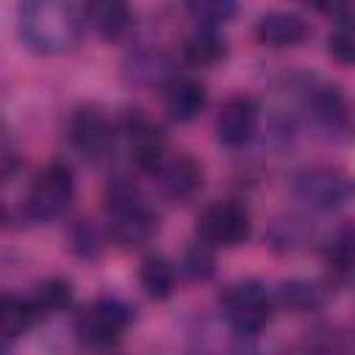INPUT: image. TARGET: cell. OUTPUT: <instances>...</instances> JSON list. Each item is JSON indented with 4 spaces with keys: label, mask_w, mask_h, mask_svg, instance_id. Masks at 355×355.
I'll use <instances>...</instances> for the list:
<instances>
[{
    "label": "cell",
    "mask_w": 355,
    "mask_h": 355,
    "mask_svg": "<svg viewBox=\"0 0 355 355\" xmlns=\"http://www.w3.org/2000/svg\"><path fill=\"white\" fill-rule=\"evenodd\" d=\"M83 11L58 0H33L19 8V36L22 42L44 55L64 53L75 47L83 28Z\"/></svg>",
    "instance_id": "6da1fadb"
},
{
    "label": "cell",
    "mask_w": 355,
    "mask_h": 355,
    "mask_svg": "<svg viewBox=\"0 0 355 355\" xmlns=\"http://www.w3.org/2000/svg\"><path fill=\"white\" fill-rule=\"evenodd\" d=\"M108 233L122 247H141L158 230V216L147 208L139 189L128 178H114L105 189Z\"/></svg>",
    "instance_id": "7a4b0ae2"
},
{
    "label": "cell",
    "mask_w": 355,
    "mask_h": 355,
    "mask_svg": "<svg viewBox=\"0 0 355 355\" xmlns=\"http://www.w3.org/2000/svg\"><path fill=\"white\" fill-rule=\"evenodd\" d=\"M219 313L225 324L239 336H255L261 333L272 319V300L263 286L252 280L230 283L219 294Z\"/></svg>",
    "instance_id": "3957f363"
},
{
    "label": "cell",
    "mask_w": 355,
    "mask_h": 355,
    "mask_svg": "<svg viewBox=\"0 0 355 355\" xmlns=\"http://www.w3.org/2000/svg\"><path fill=\"white\" fill-rule=\"evenodd\" d=\"M75 197V178H72V169L61 161H53L47 164L31 183V191H28V200H25V211L33 216V219H42V222H50V219H58L69 202Z\"/></svg>",
    "instance_id": "277c9868"
},
{
    "label": "cell",
    "mask_w": 355,
    "mask_h": 355,
    "mask_svg": "<svg viewBox=\"0 0 355 355\" xmlns=\"http://www.w3.org/2000/svg\"><path fill=\"white\" fill-rule=\"evenodd\" d=\"M197 236L208 247H236L250 236V211L236 200L208 202L197 214Z\"/></svg>",
    "instance_id": "5b68a950"
},
{
    "label": "cell",
    "mask_w": 355,
    "mask_h": 355,
    "mask_svg": "<svg viewBox=\"0 0 355 355\" xmlns=\"http://www.w3.org/2000/svg\"><path fill=\"white\" fill-rule=\"evenodd\" d=\"M130 324V308L114 297H100L75 319V336L86 347H111Z\"/></svg>",
    "instance_id": "8992f818"
},
{
    "label": "cell",
    "mask_w": 355,
    "mask_h": 355,
    "mask_svg": "<svg viewBox=\"0 0 355 355\" xmlns=\"http://www.w3.org/2000/svg\"><path fill=\"white\" fill-rule=\"evenodd\" d=\"M125 136H128V153L133 158V164L141 172L158 175L161 166L166 164V136L164 130L147 119L139 111H130L125 116Z\"/></svg>",
    "instance_id": "52a82bcc"
},
{
    "label": "cell",
    "mask_w": 355,
    "mask_h": 355,
    "mask_svg": "<svg viewBox=\"0 0 355 355\" xmlns=\"http://www.w3.org/2000/svg\"><path fill=\"white\" fill-rule=\"evenodd\" d=\"M258 122H261V114H258V103L247 94H233L222 103L219 114H216V141L222 147H230V150H239L244 144H250L258 133Z\"/></svg>",
    "instance_id": "ba28073f"
},
{
    "label": "cell",
    "mask_w": 355,
    "mask_h": 355,
    "mask_svg": "<svg viewBox=\"0 0 355 355\" xmlns=\"http://www.w3.org/2000/svg\"><path fill=\"white\" fill-rule=\"evenodd\" d=\"M297 194L313 208H336L352 194V183L333 166H305L294 178Z\"/></svg>",
    "instance_id": "9c48e42d"
},
{
    "label": "cell",
    "mask_w": 355,
    "mask_h": 355,
    "mask_svg": "<svg viewBox=\"0 0 355 355\" xmlns=\"http://www.w3.org/2000/svg\"><path fill=\"white\" fill-rule=\"evenodd\" d=\"M69 136L86 158H103L114 141L105 114L94 105H80L69 116Z\"/></svg>",
    "instance_id": "30bf717a"
},
{
    "label": "cell",
    "mask_w": 355,
    "mask_h": 355,
    "mask_svg": "<svg viewBox=\"0 0 355 355\" xmlns=\"http://www.w3.org/2000/svg\"><path fill=\"white\" fill-rule=\"evenodd\" d=\"M158 180L169 200L189 202L202 189V164L194 155L180 153L175 158H166V164L158 172Z\"/></svg>",
    "instance_id": "8fae6325"
},
{
    "label": "cell",
    "mask_w": 355,
    "mask_h": 355,
    "mask_svg": "<svg viewBox=\"0 0 355 355\" xmlns=\"http://www.w3.org/2000/svg\"><path fill=\"white\" fill-rule=\"evenodd\" d=\"M311 33L305 17L294 11H266L255 22V36L266 47H297Z\"/></svg>",
    "instance_id": "7c38bea8"
},
{
    "label": "cell",
    "mask_w": 355,
    "mask_h": 355,
    "mask_svg": "<svg viewBox=\"0 0 355 355\" xmlns=\"http://www.w3.org/2000/svg\"><path fill=\"white\" fill-rule=\"evenodd\" d=\"M208 105V92L194 78H175L164 92V108L172 122H191Z\"/></svg>",
    "instance_id": "4fadbf2b"
},
{
    "label": "cell",
    "mask_w": 355,
    "mask_h": 355,
    "mask_svg": "<svg viewBox=\"0 0 355 355\" xmlns=\"http://www.w3.org/2000/svg\"><path fill=\"white\" fill-rule=\"evenodd\" d=\"M324 266L336 283L355 277V222L341 225L324 244Z\"/></svg>",
    "instance_id": "5bb4252c"
},
{
    "label": "cell",
    "mask_w": 355,
    "mask_h": 355,
    "mask_svg": "<svg viewBox=\"0 0 355 355\" xmlns=\"http://www.w3.org/2000/svg\"><path fill=\"white\" fill-rule=\"evenodd\" d=\"M83 17L86 22L108 42H116L122 39L130 25H133V14L125 3H114V0H103V3H89L83 8Z\"/></svg>",
    "instance_id": "9a60e30c"
},
{
    "label": "cell",
    "mask_w": 355,
    "mask_h": 355,
    "mask_svg": "<svg viewBox=\"0 0 355 355\" xmlns=\"http://www.w3.org/2000/svg\"><path fill=\"white\" fill-rule=\"evenodd\" d=\"M225 55H227V42L219 28L197 25L183 39V58L194 67H214V64L225 61Z\"/></svg>",
    "instance_id": "2e32d148"
},
{
    "label": "cell",
    "mask_w": 355,
    "mask_h": 355,
    "mask_svg": "<svg viewBox=\"0 0 355 355\" xmlns=\"http://www.w3.org/2000/svg\"><path fill=\"white\" fill-rule=\"evenodd\" d=\"M308 108H311V116L319 125L330 128V130L344 128L347 119H349V108H347V100L338 92V86H327V83L311 86V92H308Z\"/></svg>",
    "instance_id": "e0dca14e"
},
{
    "label": "cell",
    "mask_w": 355,
    "mask_h": 355,
    "mask_svg": "<svg viewBox=\"0 0 355 355\" xmlns=\"http://www.w3.org/2000/svg\"><path fill=\"white\" fill-rule=\"evenodd\" d=\"M44 311L39 308V302L33 297H17V294H6L3 305H0V327L6 338H19L25 336L42 316Z\"/></svg>",
    "instance_id": "ac0fdd59"
},
{
    "label": "cell",
    "mask_w": 355,
    "mask_h": 355,
    "mask_svg": "<svg viewBox=\"0 0 355 355\" xmlns=\"http://www.w3.org/2000/svg\"><path fill=\"white\" fill-rule=\"evenodd\" d=\"M175 280H178L175 266L161 255H150L139 266V283L144 294L153 300H169L175 291Z\"/></svg>",
    "instance_id": "d6986e66"
},
{
    "label": "cell",
    "mask_w": 355,
    "mask_h": 355,
    "mask_svg": "<svg viewBox=\"0 0 355 355\" xmlns=\"http://www.w3.org/2000/svg\"><path fill=\"white\" fill-rule=\"evenodd\" d=\"M277 300L288 311L305 313V311H316L324 305V288L313 280H288L277 288Z\"/></svg>",
    "instance_id": "ffe728a7"
},
{
    "label": "cell",
    "mask_w": 355,
    "mask_h": 355,
    "mask_svg": "<svg viewBox=\"0 0 355 355\" xmlns=\"http://www.w3.org/2000/svg\"><path fill=\"white\" fill-rule=\"evenodd\" d=\"M327 53L344 64L355 67V17H338L327 33Z\"/></svg>",
    "instance_id": "44dd1931"
},
{
    "label": "cell",
    "mask_w": 355,
    "mask_h": 355,
    "mask_svg": "<svg viewBox=\"0 0 355 355\" xmlns=\"http://www.w3.org/2000/svg\"><path fill=\"white\" fill-rule=\"evenodd\" d=\"M33 300L39 302V308L44 313H58L72 302V283L64 277H50L44 283H39Z\"/></svg>",
    "instance_id": "7402d4cb"
},
{
    "label": "cell",
    "mask_w": 355,
    "mask_h": 355,
    "mask_svg": "<svg viewBox=\"0 0 355 355\" xmlns=\"http://www.w3.org/2000/svg\"><path fill=\"white\" fill-rule=\"evenodd\" d=\"M186 8L194 17V22L202 28H222L236 14L233 3H219V0H200V3H189Z\"/></svg>",
    "instance_id": "603a6c76"
},
{
    "label": "cell",
    "mask_w": 355,
    "mask_h": 355,
    "mask_svg": "<svg viewBox=\"0 0 355 355\" xmlns=\"http://www.w3.org/2000/svg\"><path fill=\"white\" fill-rule=\"evenodd\" d=\"M183 272L191 280H208L214 275V255L208 250V244H194L186 250L183 255Z\"/></svg>",
    "instance_id": "cb8c5ba5"
},
{
    "label": "cell",
    "mask_w": 355,
    "mask_h": 355,
    "mask_svg": "<svg viewBox=\"0 0 355 355\" xmlns=\"http://www.w3.org/2000/svg\"><path fill=\"white\" fill-rule=\"evenodd\" d=\"M69 247L80 255V258H94L100 250H103V244H100V233H97V227L92 225V222H86V219H80L75 227H72V233H69Z\"/></svg>",
    "instance_id": "d4e9b609"
}]
</instances>
